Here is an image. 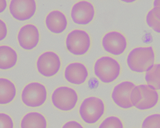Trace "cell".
I'll return each mask as SVG.
<instances>
[{
	"mask_svg": "<svg viewBox=\"0 0 160 128\" xmlns=\"http://www.w3.org/2000/svg\"><path fill=\"white\" fill-rule=\"evenodd\" d=\"M155 60V54L152 47H137L128 55L127 64L131 71L142 73L154 65Z\"/></svg>",
	"mask_w": 160,
	"mask_h": 128,
	"instance_id": "cell-1",
	"label": "cell"
},
{
	"mask_svg": "<svg viewBox=\"0 0 160 128\" xmlns=\"http://www.w3.org/2000/svg\"><path fill=\"white\" fill-rule=\"evenodd\" d=\"M130 101L133 107L138 110H151L158 104L159 95L157 91L148 85L140 84L132 90Z\"/></svg>",
	"mask_w": 160,
	"mask_h": 128,
	"instance_id": "cell-2",
	"label": "cell"
},
{
	"mask_svg": "<svg viewBox=\"0 0 160 128\" xmlns=\"http://www.w3.org/2000/svg\"><path fill=\"white\" fill-rule=\"evenodd\" d=\"M121 67L112 57L103 56L98 59L94 65V73L104 83H111L120 76Z\"/></svg>",
	"mask_w": 160,
	"mask_h": 128,
	"instance_id": "cell-3",
	"label": "cell"
},
{
	"mask_svg": "<svg viewBox=\"0 0 160 128\" xmlns=\"http://www.w3.org/2000/svg\"><path fill=\"white\" fill-rule=\"evenodd\" d=\"M105 107L102 99L90 97L84 99L79 108L80 117L84 122L95 124L101 119L105 113Z\"/></svg>",
	"mask_w": 160,
	"mask_h": 128,
	"instance_id": "cell-4",
	"label": "cell"
},
{
	"mask_svg": "<svg viewBox=\"0 0 160 128\" xmlns=\"http://www.w3.org/2000/svg\"><path fill=\"white\" fill-rule=\"evenodd\" d=\"M91 38L83 30L75 29L68 33L66 38V47L70 53L75 56H83L91 47Z\"/></svg>",
	"mask_w": 160,
	"mask_h": 128,
	"instance_id": "cell-5",
	"label": "cell"
},
{
	"mask_svg": "<svg viewBox=\"0 0 160 128\" xmlns=\"http://www.w3.org/2000/svg\"><path fill=\"white\" fill-rule=\"evenodd\" d=\"M78 95L76 91L68 86H60L53 92L51 101L56 108L62 111L73 110L78 101Z\"/></svg>",
	"mask_w": 160,
	"mask_h": 128,
	"instance_id": "cell-6",
	"label": "cell"
},
{
	"mask_svg": "<svg viewBox=\"0 0 160 128\" xmlns=\"http://www.w3.org/2000/svg\"><path fill=\"white\" fill-rule=\"evenodd\" d=\"M47 96V90L43 84L32 82L24 88L22 93V101L26 106L35 108L45 103Z\"/></svg>",
	"mask_w": 160,
	"mask_h": 128,
	"instance_id": "cell-7",
	"label": "cell"
},
{
	"mask_svg": "<svg viewBox=\"0 0 160 128\" xmlns=\"http://www.w3.org/2000/svg\"><path fill=\"white\" fill-rule=\"evenodd\" d=\"M62 62L58 55L52 51L45 52L40 55L37 62L38 73L43 76L50 77L58 73Z\"/></svg>",
	"mask_w": 160,
	"mask_h": 128,
	"instance_id": "cell-8",
	"label": "cell"
},
{
	"mask_svg": "<svg viewBox=\"0 0 160 128\" xmlns=\"http://www.w3.org/2000/svg\"><path fill=\"white\" fill-rule=\"evenodd\" d=\"M127 46L126 37L118 32L112 31L106 33L102 39V46L104 50L115 56L123 54Z\"/></svg>",
	"mask_w": 160,
	"mask_h": 128,
	"instance_id": "cell-9",
	"label": "cell"
},
{
	"mask_svg": "<svg viewBox=\"0 0 160 128\" xmlns=\"http://www.w3.org/2000/svg\"><path fill=\"white\" fill-rule=\"evenodd\" d=\"M95 15V7L87 1H80L75 4L71 10L73 22L80 25H86L92 21Z\"/></svg>",
	"mask_w": 160,
	"mask_h": 128,
	"instance_id": "cell-10",
	"label": "cell"
},
{
	"mask_svg": "<svg viewBox=\"0 0 160 128\" xmlns=\"http://www.w3.org/2000/svg\"><path fill=\"white\" fill-rule=\"evenodd\" d=\"M10 12L14 18L19 21L29 20L34 16L37 11L35 1H11L9 6Z\"/></svg>",
	"mask_w": 160,
	"mask_h": 128,
	"instance_id": "cell-11",
	"label": "cell"
},
{
	"mask_svg": "<svg viewBox=\"0 0 160 128\" xmlns=\"http://www.w3.org/2000/svg\"><path fill=\"white\" fill-rule=\"evenodd\" d=\"M135 86V84L130 81H124L117 85L111 95L113 102L123 109L132 108L133 106L130 101V95Z\"/></svg>",
	"mask_w": 160,
	"mask_h": 128,
	"instance_id": "cell-12",
	"label": "cell"
},
{
	"mask_svg": "<svg viewBox=\"0 0 160 128\" xmlns=\"http://www.w3.org/2000/svg\"><path fill=\"white\" fill-rule=\"evenodd\" d=\"M17 38L21 48L26 50H31L38 45L40 41V32L35 26L27 24L20 28Z\"/></svg>",
	"mask_w": 160,
	"mask_h": 128,
	"instance_id": "cell-13",
	"label": "cell"
},
{
	"mask_svg": "<svg viewBox=\"0 0 160 128\" xmlns=\"http://www.w3.org/2000/svg\"><path fill=\"white\" fill-rule=\"evenodd\" d=\"M89 76L87 68L81 62H73L66 67L64 77L71 84L81 85L86 82Z\"/></svg>",
	"mask_w": 160,
	"mask_h": 128,
	"instance_id": "cell-14",
	"label": "cell"
},
{
	"mask_svg": "<svg viewBox=\"0 0 160 128\" xmlns=\"http://www.w3.org/2000/svg\"><path fill=\"white\" fill-rule=\"evenodd\" d=\"M46 26L50 31L59 34L65 31L68 25V21L65 15L61 11H51L46 17Z\"/></svg>",
	"mask_w": 160,
	"mask_h": 128,
	"instance_id": "cell-15",
	"label": "cell"
},
{
	"mask_svg": "<svg viewBox=\"0 0 160 128\" xmlns=\"http://www.w3.org/2000/svg\"><path fill=\"white\" fill-rule=\"evenodd\" d=\"M18 61V55L10 47L0 46V69L6 70L13 67Z\"/></svg>",
	"mask_w": 160,
	"mask_h": 128,
	"instance_id": "cell-16",
	"label": "cell"
},
{
	"mask_svg": "<svg viewBox=\"0 0 160 128\" xmlns=\"http://www.w3.org/2000/svg\"><path fill=\"white\" fill-rule=\"evenodd\" d=\"M16 93V88L12 81L0 78V105L8 104L12 102Z\"/></svg>",
	"mask_w": 160,
	"mask_h": 128,
	"instance_id": "cell-17",
	"label": "cell"
},
{
	"mask_svg": "<svg viewBox=\"0 0 160 128\" xmlns=\"http://www.w3.org/2000/svg\"><path fill=\"white\" fill-rule=\"evenodd\" d=\"M21 128H47V121L42 114L31 112L25 115L20 123Z\"/></svg>",
	"mask_w": 160,
	"mask_h": 128,
	"instance_id": "cell-18",
	"label": "cell"
},
{
	"mask_svg": "<svg viewBox=\"0 0 160 128\" xmlns=\"http://www.w3.org/2000/svg\"><path fill=\"white\" fill-rule=\"evenodd\" d=\"M145 80L151 88L160 90V64H154L146 72Z\"/></svg>",
	"mask_w": 160,
	"mask_h": 128,
	"instance_id": "cell-19",
	"label": "cell"
},
{
	"mask_svg": "<svg viewBox=\"0 0 160 128\" xmlns=\"http://www.w3.org/2000/svg\"><path fill=\"white\" fill-rule=\"evenodd\" d=\"M98 128H124L123 124L120 118L112 116L106 118Z\"/></svg>",
	"mask_w": 160,
	"mask_h": 128,
	"instance_id": "cell-20",
	"label": "cell"
},
{
	"mask_svg": "<svg viewBox=\"0 0 160 128\" xmlns=\"http://www.w3.org/2000/svg\"><path fill=\"white\" fill-rule=\"evenodd\" d=\"M141 128H160V114H153L146 117Z\"/></svg>",
	"mask_w": 160,
	"mask_h": 128,
	"instance_id": "cell-21",
	"label": "cell"
},
{
	"mask_svg": "<svg viewBox=\"0 0 160 128\" xmlns=\"http://www.w3.org/2000/svg\"><path fill=\"white\" fill-rule=\"evenodd\" d=\"M146 22L148 27L151 28L156 33H160V22L155 18L151 10L146 16Z\"/></svg>",
	"mask_w": 160,
	"mask_h": 128,
	"instance_id": "cell-22",
	"label": "cell"
},
{
	"mask_svg": "<svg viewBox=\"0 0 160 128\" xmlns=\"http://www.w3.org/2000/svg\"><path fill=\"white\" fill-rule=\"evenodd\" d=\"M14 124L12 119L9 115L5 113H0V128H13Z\"/></svg>",
	"mask_w": 160,
	"mask_h": 128,
	"instance_id": "cell-23",
	"label": "cell"
},
{
	"mask_svg": "<svg viewBox=\"0 0 160 128\" xmlns=\"http://www.w3.org/2000/svg\"><path fill=\"white\" fill-rule=\"evenodd\" d=\"M8 34V28L6 23L0 19V41L6 38Z\"/></svg>",
	"mask_w": 160,
	"mask_h": 128,
	"instance_id": "cell-24",
	"label": "cell"
},
{
	"mask_svg": "<svg viewBox=\"0 0 160 128\" xmlns=\"http://www.w3.org/2000/svg\"><path fill=\"white\" fill-rule=\"evenodd\" d=\"M62 128H84L83 126L77 121H71L66 123Z\"/></svg>",
	"mask_w": 160,
	"mask_h": 128,
	"instance_id": "cell-25",
	"label": "cell"
},
{
	"mask_svg": "<svg viewBox=\"0 0 160 128\" xmlns=\"http://www.w3.org/2000/svg\"><path fill=\"white\" fill-rule=\"evenodd\" d=\"M153 16L157 20L160 22V7H155L151 10Z\"/></svg>",
	"mask_w": 160,
	"mask_h": 128,
	"instance_id": "cell-26",
	"label": "cell"
},
{
	"mask_svg": "<svg viewBox=\"0 0 160 128\" xmlns=\"http://www.w3.org/2000/svg\"><path fill=\"white\" fill-rule=\"evenodd\" d=\"M7 7V2L6 1H0V13L5 11Z\"/></svg>",
	"mask_w": 160,
	"mask_h": 128,
	"instance_id": "cell-27",
	"label": "cell"
},
{
	"mask_svg": "<svg viewBox=\"0 0 160 128\" xmlns=\"http://www.w3.org/2000/svg\"><path fill=\"white\" fill-rule=\"evenodd\" d=\"M160 7V0H156L153 2V7Z\"/></svg>",
	"mask_w": 160,
	"mask_h": 128,
	"instance_id": "cell-28",
	"label": "cell"
},
{
	"mask_svg": "<svg viewBox=\"0 0 160 128\" xmlns=\"http://www.w3.org/2000/svg\"><path fill=\"white\" fill-rule=\"evenodd\" d=\"M123 2H126V3H132V2H135V1H123Z\"/></svg>",
	"mask_w": 160,
	"mask_h": 128,
	"instance_id": "cell-29",
	"label": "cell"
}]
</instances>
